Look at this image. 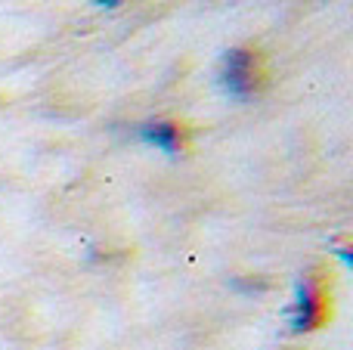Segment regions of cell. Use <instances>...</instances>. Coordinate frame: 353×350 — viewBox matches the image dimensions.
I'll return each mask as SVG.
<instances>
[{
    "label": "cell",
    "mask_w": 353,
    "mask_h": 350,
    "mask_svg": "<svg viewBox=\"0 0 353 350\" xmlns=\"http://www.w3.org/2000/svg\"><path fill=\"white\" fill-rule=\"evenodd\" d=\"M325 320V295L313 276H301L294 285V301L288 307L292 332H313Z\"/></svg>",
    "instance_id": "cell-2"
},
{
    "label": "cell",
    "mask_w": 353,
    "mask_h": 350,
    "mask_svg": "<svg viewBox=\"0 0 353 350\" xmlns=\"http://www.w3.org/2000/svg\"><path fill=\"white\" fill-rule=\"evenodd\" d=\"M97 6H105V10H115V6H121V0H93Z\"/></svg>",
    "instance_id": "cell-5"
},
{
    "label": "cell",
    "mask_w": 353,
    "mask_h": 350,
    "mask_svg": "<svg viewBox=\"0 0 353 350\" xmlns=\"http://www.w3.org/2000/svg\"><path fill=\"white\" fill-rule=\"evenodd\" d=\"M137 136H140L146 146L161 149L165 155H176L183 146V134L174 121H146V124H140Z\"/></svg>",
    "instance_id": "cell-3"
},
{
    "label": "cell",
    "mask_w": 353,
    "mask_h": 350,
    "mask_svg": "<svg viewBox=\"0 0 353 350\" xmlns=\"http://www.w3.org/2000/svg\"><path fill=\"white\" fill-rule=\"evenodd\" d=\"M220 90L232 99H248L257 90V59L251 50H230L220 59Z\"/></svg>",
    "instance_id": "cell-1"
},
{
    "label": "cell",
    "mask_w": 353,
    "mask_h": 350,
    "mask_svg": "<svg viewBox=\"0 0 353 350\" xmlns=\"http://www.w3.org/2000/svg\"><path fill=\"white\" fill-rule=\"evenodd\" d=\"M338 258L344 260V267H350V264H353V258H350V248H347V245H341V248H338Z\"/></svg>",
    "instance_id": "cell-4"
}]
</instances>
